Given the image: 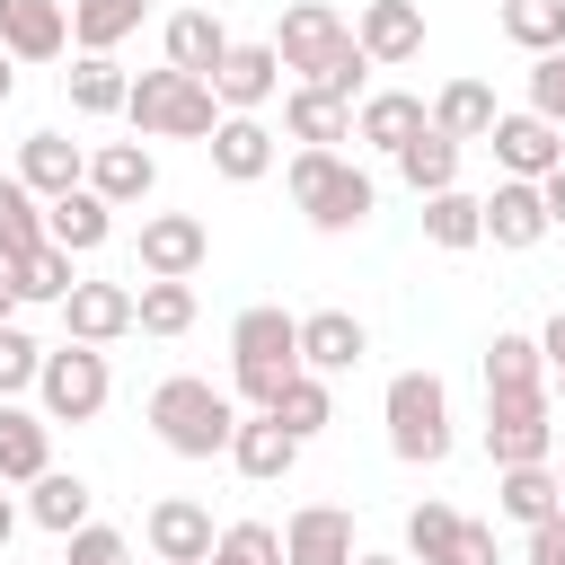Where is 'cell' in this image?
<instances>
[{"instance_id":"obj_33","label":"cell","mask_w":565,"mask_h":565,"mask_svg":"<svg viewBox=\"0 0 565 565\" xmlns=\"http://www.w3.org/2000/svg\"><path fill=\"white\" fill-rule=\"evenodd\" d=\"M141 18H150V0H71V44L79 53H115Z\"/></svg>"},{"instance_id":"obj_45","label":"cell","mask_w":565,"mask_h":565,"mask_svg":"<svg viewBox=\"0 0 565 565\" xmlns=\"http://www.w3.org/2000/svg\"><path fill=\"white\" fill-rule=\"evenodd\" d=\"M71 565H132V547H124V530L79 521V530H71Z\"/></svg>"},{"instance_id":"obj_49","label":"cell","mask_w":565,"mask_h":565,"mask_svg":"<svg viewBox=\"0 0 565 565\" xmlns=\"http://www.w3.org/2000/svg\"><path fill=\"white\" fill-rule=\"evenodd\" d=\"M539 353H547V371H565V309L539 327Z\"/></svg>"},{"instance_id":"obj_42","label":"cell","mask_w":565,"mask_h":565,"mask_svg":"<svg viewBox=\"0 0 565 565\" xmlns=\"http://www.w3.org/2000/svg\"><path fill=\"white\" fill-rule=\"evenodd\" d=\"M203 565H282V530H265V521H230V530L212 539Z\"/></svg>"},{"instance_id":"obj_26","label":"cell","mask_w":565,"mask_h":565,"mask_svg":"<svg viewBox=\"0 0 565 565\" xmlns=\"http://www.w3.org/2000/svg\"><path fill=\"white\" fill-rule=\"evenodd\" d=\"M282 132H291V141H300V150H335V141H353V106H344V97H327V88H309V79H300V88H291V97H282Z\"/></svg>"},{"instance_id":"obj_51","label":"cell","mask_w":565,"mask_h":565,"mask_svg":"<svg viewBox=\"0 0 565 565\" xmlns=\"http://www.w3.org/2000/svg\"><path fill=\"white\" fill-rule=\"evenodd\" d=\"M9 97H18V62L0 53V106H9Z\"/></svg>"},{"instance_id":"obj_3","label":"cell","mask_w":565,"mask_h":565,"mask_svg":"<svg viewBox=\"0 0 565 565\" xmlns=\"http://www.w3.org/2000/svg\"><path fill=\"white\" fill-rule=\"evenodd\" d=\"M291 203L309 212V230H327V238H344V230H362L371 212H380V185L344 159V150H291Z\"/></svg>"},{"instance_id":"obj_22","label":"cell","mask_w":565,"mask_h":565,"mask_svg":"<svg viewBox=\"0 0 565 565\" xmlns=\"http://www.w3.org/2000/svg\"><path fill=\"white\" fill-rule=\"evenodd\" d=\"M424 124H433V115H424V97H406V88H371V97L353 106V141H371V150H388V159H397Z\"/></svg>"},{"instance_id":"obj_38","label":"cell","mask_w":565,"mask_h":565,"mask_svg":"<svg viewBox=\"0 0 565 565\" xmlns=\"http://www.w3.org/2000/svg\"><path fill=\"white\" fill-rule=\"evenodd\" d=\"M9 282H18V309H26V300H53V309H62V291H71L79 274H71V247L44 238V247H26V256L9 265Z\"/></svg>"},{"instance_id":"obj_18","label":"cell","mask_w":565,"mask_h":565,"mask_svg":"<svg viewBox=\"0 0 565 565\" xmlns=\"http://www.w3.org/2000/svg\"><path fill=\"white\" fill-rule=\"evenodd\" d=\"M353 44H362L371 62H415V53H424V0H362Z\"/></svg>"},{"instance_id":"obj_15","label":"cell","mask_w":565,"mask_h":565,"mask_svg":"<svg viewBox=\"0 0 565 565\" xmlns=\"http://www.w3.org/2000/svg\"><path fill=\"white\" fill-rule=\"evenodd\" d=\"M71 9L62 0H0V53L9 62H62Z\"/></svg>"},{"instance_id":"obj_21","label":"cell","mask_w":565,"mask_h":565,"mask_svg":"<svg viewBox=\"0 0 565 565\" xmlns=\"http://www.w3.org/2000/svg\"><path fill=\"white\" fill-rule=\"evenodd\" d=\"M79 185H88V194H106V203L124 212V203H141V194L159 185V159H150L141 141H97V150H88V177H79Z\"/></svg>"},{"instance_id":"obj_32","label":"cell","mask_w":565,"mask_h":565,"mask_svg":"<svg viewBox=\"0 0 565 565\" xmlns=\"http://www.w3.org/2000/svg\"><path fill=\"white\" fill-rule=\"evenodd\" d=\"M494 512L503 521H547V512H565V494H556V468L547 459H530V468H503V486H494Z\"/></svg>"},{"instance_id":"obj_43","label":"cell","mask_w":565,"mask_h":565,"mask_svg":"<svg viewBox=\"0 0 565 565\" xmlns=\"http://www.w3.org/2000/svg\"><path fill=\"white\" fill-rule=\"evenodd\" d=\"M35 362H44V344L18 327V318H0V397H18V388H35Z\"/></svg>"},{"instance_id":"obj_50","label":"cell","mask_w":565,"mask_h":565,"mask_svg":"<svg viewBox=\"0 0 565 565\" xmlns=\"http://www.w3.org/2000/svg\"><path fill=\"white\" fill-rule=\"evenodd\" d=\"M0 318H18V282H9V265H0Z\"/></svg>"},{"instance_id":"obj_4","label":"cell","mask_w":565,"mask_h":565,"mask_svg":"<svg viewBox=\"0 0 565 565\" xmlns=\"http://www.w3.org/2000/svg\"><path fill=\"white\" fill-rule=\"evenodd\" d=\"M300 371V318L291 309H238L230 327V397L274 406V388Z\"/></svg>"},{"instance_id":"obj_24","label":"cell","mask_w":565,"mask_h":565,"mask_svg":"<svg viewBox=\"0 0 565 565\" xmlns=\"http://www.w3.org/2000/svg\"><path fill=\"white\" fill-rule=\"evenodd\" d=\"M44 238H53V247H71V256H88V247H106V238H115V203H106V194H88V185H71V194H53V203H44Z\"/></svg>"},{"instance_id":"obj_29","label":"cell","mask_w":565,"mask_h":565,"mask_svg":"<svg viewBox=\"0 0 565 565\" xmlns=\"http://www.w3.org/2000/svg\"><path fill=\"white\" fill-rule=\"evenodd\" d=\"M88 503H97V494H88V477H71V468H44V477L26 486V521L53 530V539H71V530L88 521Z\"/></svg>"},{"instance_id":"obj_40","label":"cell","mask_w":565,"mask_h":565,"mask_svg":"<svg viewBox=\"0 0 565 565\" xmlns=\"http://www.w3.org/2000/svg\"><path fill=\"white\" fill-rule=\"evenodd\" d=\"M503 35L521 53H556L565 44V0H503Z\"/></svg>"},{"instance_id":"obj_14","label":"cell","mask_w":565,"mask_h":565,"mask_svg":"<svg viewBox=\"0 0 565 565\" xmlns=\"http://www.w3.org/2000/svg\"><path fill=\"white\" fill-rule=\"evenodd\" d=\"M141 530H150V556H159V565H203V556H212V539H221V530H212V512H203L194 494H159Z\"/></svg>"},{"instance_id":"obj_9","label":"cell","mask_w":565,"mask_h":565,"mask_svg":"<svg viewBox=\"0 0 565 565\" xmlns=\"http://www.w3.org/2000/svg\"><path fill=\"white\" fill-rule=\"evenodd\" d=\"M274 88H282V53H274V44H238V35H230V53H221V71H212L221 115H265V106H274Z\"/></svg>"},{"instance_id":"obj_41","label":"cell","mask_w":565,"mask_h":565,"mask_svg":"<svg viewBox=\"0 0 565 565\" xmlns=\"http://www.w3.org/2000/svg\"><path fill=\"white\" fill-rule=\"evenodd\" d=\"M450 547H459V512L450 503H415L406 512V556L415 565H450Z\"/></svg>"},{"instance_id":"obj_10","label":"cell","mask_w":565,"mask_h":565,"mask_svg":"<svg viewBox=\"0 0 565 565\" xmlns=\"http://www.w3.org/2000/svg\"><path fill=\"white\" fill-rule=\"evenodd\" d=\"M486 150H494V168H503V177H530V185H539V177L565 159V132H556L547 115H530V106H521V115H494Z\"/></svg>"},{"instance_id":"obj_47","label":"cell","mask_w":565,"mask_h":565,"mask_svg":"<svg viewBox=\"0 0 565 565\" xmlns=\"http://www.w3.org/2000/svg\"><path fill=\"white\" fill-rule=\"evenodd\" d=\"M450 565H503V556H494V530H486V521H459V547H450Z\"/></svg>"},{"instance_id":"obj_34","label":"cell","mask_w":565,"mask_h":565,"mask_svg":"<svg viewBox=\"0 0 565 565\" xmlns=\"http://www.w3.org/2000/svg\"><path fill=\"white\" fill-rule=\"evenodd\" d=\"M424 238H433V247H450V256H459V247H477V238H486V203H477V194H459V185L424 194Z\"/></svg>"},{"instance_id":"obj_37","label":"cell","mask_w":565,"mask_h":565,"mask_svg":"<svg viewBox=\"0 0 565 565\" xmlns=\"http://www.w3.org/2000/svg\"><path fill=\"white\" fill-rule=\"evenodd\" d=\"M486 388H547V353H539V335L494 327V344H486Z\"/></svg>"},{"instance_id":"obj_16","label":"cell","mask_w":565,"mask_h":565,"mask_svg":"<svg viewBox=\"0 0 565 565\" xmlns=\"http://www.w3.org/2000/svg\"><path fill=\"white\" fill-rule=\"evenodd\" d=\"M62 335H71V344H115V335H132V291H124V282H71V291H62Z\"/></svg>"},{"instance_id":"obj_8","label":"cell","mask_w":565,"mask_h":565,"mask_svg":"<svg viewBox=\"0 0 565 565\" xmlns=\"http://www.w3.org/2000/svg\"><path fill=\"white\" fill-rule=\"evenodd\" d=\"M353 44V26L327 9V0H291L282 9V26H274V53H282V71H300V79H318L335 53Z\"/></svg>"},{"instance_id":"obj_53","label":"cell","mask_w":565,"mask_h":565,"mask_svg":"<svg viewBox=\"0 0 565 565\" xmlns=\"http://www.w3.org/2000/svg\"><path fill=\"white\" fill-rule=\"evenodd\" d=\"M353 565H406V556H353Z\"/></svg>"},{"instance_id":"obj_1","label":"cell","mask_w":565,"mask_h":565,"mask_svg":"<svg viewBox=\"0 0 565 565\" xmlns=\"http://www.w3.org/2000/svg\"><path fill=\"white\" fill-rule=\"evenodd\" d=\"M230 424H238V397L212 388V380H194V371H177V380L150 388V433L177 459H221L230 450Z\"/></svg>"},{"instance_id":"obj_19","label":"cell","mask_w":565,"mask_h":565,"mask_svg":"<svg viewBox=\"0 0 565 565\" xmlns=\"http://www.w3.org/2000/svg\"><path fill=\"white\" fill-rule=\"evenodd\" d=\"M203 150H212V177H230V185H256V177L274 168V132H265V115H221Z\"/></svg>"},{"instance_id":"obj_54","label":"cell","mask_w":565,"mask_h":565,"mask_svg":"<svg viewBox=\"0 0 565 565\" xmlns=\"http://www.w3.org/2000/svg\"><path fill=\"white\" fill-rule=\"evenodd\" d=\"M556 406H565V371H556Z\"/></svg>"},{"instance_id":"obj_31","label":"cell","mask_w":565,"mask_h":565,"mask_svg":"<svg viewBox=\"0 0 565 565\" xmlns=\"http://www.w3.org/2000/svg\"><path fill=\"white\" fill-rule=\"evenodd\" d=\"M265 415H274L291 441H309V433H327V424H335V397H327V380H318V371H291V380L274 388V406H265Z\"/></svg>"},{"instance_id":"obj_52","label":"cell","mask_w":565,"mask_h":565,"mask_svg":"<svg viewBox=\"0 0 565 565\" xmlns=\"http://www.w3.org/2000/svg\"><path fill=\"white\" fill-rule=\"evenodd\" d=\"M9 530H18V503H9V494H0V547H9Z\"/></svg>"},{"instance_id":"obj_12","label":"cell","mask_w":565,"mask_h":565,"mask_svg":"<svg viewBox=\"0 0 565 565\" xmlns=\"http://www.w3.org/2000/svg\"><path fill=\"white\" fill-rule=\"evenodd\" d=\"M212 256V230L194 212H150L141 221V274H168V282H194V265Z\"/></svg>"},{"instance_id":"obj_30","label":"cell","mask_w":565,"mask_h":565,"mask_svg":"<svg viewBox=\"0 0 565 565\" xmlns=\"http://www.w3.org/2000/svg\"><path fill=\"white\" fill-rule=\"evenodd\" d=\"M62 88H71V115H124V62L115 53H79L71 71H62Z\"/></svg>"},{"instance_id":"obj_28","label":"cell","mask_w":565,"mask_h":565,"mask_svg":"<svg viewBox=\"0 0 565 565\" xmlns=\"http://www.w3.org/2000/svg\"><path fill=\"white\" fill-rule=\"evenodd\" d=\"M424 115H433V132H450V141L468 150V141H486V132H494V115H503V106H494V88H486V79H450Z\"/></svg>"},{"instance_id":"obj_23","label":"cell","mask_w":565,"mask_h":565,"mask_svg":"<svg viewBox=\"0 0 565 565\" xmlns=\"http://www.w3.org/2000/svg\"><path fill=\"white\" fill-rule=\"evenodd\" d=\"M477 203H486V238H494V247H539V238H547V203H539L530 177H503V185L477 194Z\"/></svg>"},{"instance_id":"obj_5","label":"cell","mask_w":565,"mask_h":565,"mask_svg":"<svg viewBox=\"0 0 565 565\" xmlns=\"http://www.w3.org/2000/svg\"><path fill=\"white\" fill-rule=\"evenodd\" d=\"M380 424H388V450L406 468H441L450 459V388H441V371H397L388 397H380Z\"/></svg>"},{"instance_id":"obj_35","label":"cell","mask_w":565,"mask_h":565,"mask_svg":"<svg viewBox=\"0 0 565 565\" xmlns=\"http://www.w3.org/2000/svg\"><path fill=\"white\" fill-rule=\"evenodd\" d=\"M132 327H141V335H185V327H194V282L141 274V291H132Z\"/></svg>"},{"instance_id":"obj_46","label":"cell","mask_w":565,"mask_h":565,"mask_svg":"<svg viewBox=\"0 0 565 565\" xmlns=\"http://www.w3.org/2000/svg\"><path fill=\"white\" fill-rule=\"evenodd\" d=\"M521 565H565V512L530 521V556H521Z\"/></svg>"},{"instance_id":"obj_11","label":"cell","mask_w":565,"mask_h":565,"mask_svg":"<svg viewBox=\"0 0 565 565\" xmlns=\"http://www.w3.org/2000/svg\"><path fill=\"white\" fill-rule=\"evenodd\" d=\"M353 512L344 503H300L282 521V565H353Z\"/></svg>"},{"instance_id":"obj_17","label":"cell","mask_w":565,"mask_h":565,"mask_svg":"<svg viewBox=\"0 0 565 565\" xmlns=\"http://www.w3.org/2000/svg\"><path fill=\"white\" fill-rule=\"evenodd\" d=\"M362 353H371V327H362L353 309H309V318H300V371L335 380V371H353Z\"/></svg>"},{"instance_id":"obj_13","label":"cell","mask_w":565,"mask_h":565,"mask_svg":"<svg viewBox=\"0 0 565 565\" xmlns=\"http://www.w3.org/2000/svg\"><path fill=\"white\" fill-rule=\"evenodd\" d=\"M230 468H238L247 486H274V477H291V468H300V441H291L265 406H247V415L230 424Z\"/></svg>"},{"instance_id":"obj_27","label":"cell","mask_w":565,"mask_h":565,"mask_svg":"<svg viewBox=\"0 0 565 565\" xmlns=\"http://www.w3.org/2000/svg\"><path fill=\"white\" fill-rule=\"evenodd\" d=\"M221 53H230V26H221L212 9H177V18H168V71L212 79V71H221Z\"/></svg>"},{"instance_id":"obj_2","label":"cell","mask_w":565,"mask_h":565,"mask_svg":"<svg viewBox=\"0 0 565 565\" xmlns=\"http://www.w3.org/2000/svg\"><path fill=\"white\" fill-rule=\"evenodd\" d=\"M124 115H132V132L141 141H212V124H221V97H212V79H194V71H141L132 88H124Z\"/></svg>"},{"instance_id":"obj_55","label":"cell","mask_w":565,"mask_h":565,"mask_svg":"<svg viewBox=\"0 0 565 565\" xmlns=\"http://www.w3.org/2000/svg\"><path fill=\"white\" fill-rule=\"evenodd\" d=\"M556 494H565V468H556Z\"/></svg>"},{"instance_id":"obj_25","label":"cell","mask_w":565,"mask_h":565,"mask_svg":"<svg viewBox=\"0 0 565 565\" xmlns=\"http://www.w3.org/2000/svg\"><path fill=\"white\" fill-rule=\"evenodd\" d=\"M53 468V424L0 397V486H35Z\"/></svg>"},{"instance_id":"obj_6","label":"cell","mask_w":565,"mask_h":565,"mask_svg":"<svg viewBox=\"0 0 565 565\" xmlns=\"http://www.w3.org/2000/svg\"><path fill=\"white\" fill-rule=\"evenodd\" d=\"M35 415L44 424H97L106 415V397H115V371H106V344H53L44 362H35Z\"/></svg>"},{"instance_id":"obj_39","label":"cell","mask_w":565,"mask_h":565,"mask_svg":"<svg viewBox=\"0 0 565 565\" xmlns=\"http://www.w3.org/2000/svg\"><path fill=\"white\" fill-rule=\"evenodd\" d=\"M26 247H44V194H26L18 177H0V265H18Z\"/></svg>"},{"instance_id":"obj_20","label":"cell","mask_w":565,"mask_h":565,"mask_svg":"<svg viewBox=\"0 0 565 565\" xmlns=\"http://www.w3.org/2000/svg\"><path fill=\"white\" fill-rule=\"evenodd\" d=\"M9 177H18L26 194H44V203H53V194H71V185L88 177V150H79V141H62V132H26Z\"/></svg>"},{"instance_id":"obj_44","label":"cell","mask_w":565,"mask_h":565,"mask_svg":"<svg viewBox=\"0 0 565 565\" xmlns=\"http://www.w3.org/2000/svg\"><path fill=\"white\" fill-rule=\"evenodd\" d=\"M530 115H547L565 132V44L556 53H530Z\"/></svg>"},{"instance_id":"obj_48","label":"cell","mask_w":565,"mask_h":565,"mask_svg":"<svg viewBox=\"0 0 565 565\" xmlns=\"http://www.w3.org/2000/svg\"><path fill=\"white\" fill-rule=\"evenodd\" d=\"M539 203H547V230H565V159L539 177Z\"/></svg>"},{"instance_id":"obj_7","label":"cell","mask_w":565,"mask_h":565,"mask_svg":"<svg viewBox=\"0 0 565 565\" xmlns=\"http://www.w3.org/2000/svg\"><path fill=\"white\" fill-rule=\"evenodd\" d=\"M486 459L494 468L556 459V406H547V388H486Z\"/></svg>"},{"instance_id":"obj_36","label":"cell","mask_w":565,"mask_h":565,"mask_svg":"<svg viewBox=\"0 0 565 565\" xmlns=\"http://www.w3.org/2000/svg\"><path fill=\"white\" fill-rule=\"evenodd\" d=\"M397 177H406L415 194H441V185H459V141L424 124V132H415V141L397 150Z\"/></svg>"}]
</instances>
